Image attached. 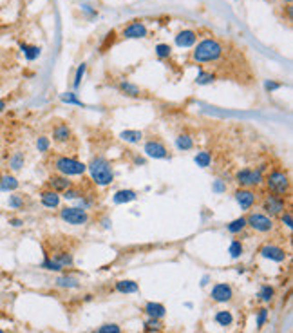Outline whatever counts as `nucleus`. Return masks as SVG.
Returning a JSON list of instances; mask_svg holds the SVG:
<instances>
[{
	"instance_id": "f257e3e1",
	"label": "nucleus",
	"mask_w": 293,
	"mask_h": 333,
	"mask_svg": "<svg viewBox=\"0 0 293 333\" xmlns=\"http://www.w3.org/2000/svg\"><path fill=\"white\" fill-rule=\"evenodd\" d=\"M87 171L91 172V178L96 185L100 187H105V185H111L112 179H114V172H112L111 163L105 158L98 156V158H92V161L87 165Z\"/></svg>"
},
{
	"instance_id": "f03ea898",
	"label": "nucleus",
	"mask_w": 293,
	"mask_h": 333,
	"mask_svg": "<svg viewBox=\"0 0 293 333\" xmlns=\"http://www.w3.org/2000/svg\"><path fill=\"white\" fill-rule=\"evenodd\" d=\"M221 54H223V46L217 40H214V38H207V40H203L198 44V47L192 53V58H194V62L199 63L215 62Z\"/></svg>"
},
{
	"instance_id": "7ed1b4c3",
	"label": "nucleus",
	"mask_w": 293,
	"mask_h": 333,
	"mask_svg": "<svg viewBox=\"0 0 293 333\" xmlns=\"http://www.w3.org/2000/svg\"><path fill=\"white\" fill-rule=\"evenodd\" d=\"M54 169L62 176H80L87 171V165L75 158H67V156H60L54 159Z\"/></svg>"
},
{
	"instance_id": "20e7f679",
	"label": "nucleus",
	"mask_w": 293,
	"mask_h": 333,
	"mask_svg": "<svg viewBox=\"0 0 293 333\" xmlns=\"http://www.w3.org/2000/svg\"><path fill=\"white\" fill-rule=\"evenodd\" d=\"M266 185L268 190H272V194L277 196H284L289 192V178L284 171H273L266 178Z\"/></svg>"
},
{
	"instance_id": "39448f33",
	"label": "nucleus",
	"mask_w": 293,
	"mask_h": 333,
	"mask_svg": "<svg viewBox=\"0 0 293 333\" xmlns=\"http://www.w3.org/2000/svg\"><path fill=\"white\" fill-rule=\"evenodd\" d=\"M263 169H243L236 174V181L241 185L243 188H252V187H259L263 183Z\"/></svg>"
},
{
	"instance_id": "423d86ee",
	"label": "nucleus",
	"mask_w": 293,
	"mask_h": 333,
	"mask_svg": "<svg viewBox=\"0 0 293 333\" xmlns=\"http://www.w3.org/2000/svg\"><path fill=\"white\" fill-rule=\"evenodd\" d=\"M60 217H62L66 223L75 225V226L85 225L87 221H89L87 210H82V208H78V207H63L62 210H60Z\"/></svg>"
},
{
	"instance_id": "0eeeda50",
	"label": "nucleus",
	"mask_w": 293,
	"mask_h": 333,
	"mask_svg": "<svg viewBox=\"0 0 293 333\" xmlns=\"http://www.w3.org/2000/svg\"><path fill=\"white\" fill-rule=\"evenodd\" d=\"M263 210L272 216H281L286 210V199L282 196H277V194H268L263 201Z\"/></svg>"
},
{
	"instance_id": "6e6552de",
	"label": "nucleus",
	"mask_w": 293,
	"mask_h": 333,
	"mask_svg": "<svg viewBox=\"0 0 293 333\" xmlns=\"http://www.w3.org/2000/svg\"><path fill=\"white\" fill-rule=\"evenodd\" d=\"M246 225L252 226L255 232H270V230L273 228V221L270 216H266V214H261V212H253L250 214V216L246 217Z\"/></svg>"
},
{
	"instance_id": "1a4fd4ad",
	"label": "nucleus",
	"mask_w": 293,
	"mask_h": 333,
	"mask_svg": "<svg viewBox=\"0 0 293 333\" xmlns=\"http://www.w3.org/2000/svg\"><path fill=\"white\" fill-rule=\"evenodd\" d=\"M145 154L154 159H167L169 158V150H167V147L161 142L150 140V142L145 143Z\"/></svg>"
},
{
	"instance_id": "9d476101",
	"label": "nucleus",
	"mask_w": 293,
	"mask_h": 333,
	"mask_svg": "<svg viewBox=\"0 0 293 333\" xmlns=\"http://www.w3.org/2000/svg\"><path fill=\"white\" fill-rule=\"evenodd\" d=\"M236 201L239 203V207L243 208V210H250V208L255 205L257 196H255V192H252L250 188H241V190L236 192Z\"/></svg>"
},
{
	"instance_id": "9b49d317",
	"label": "nucleus",
	"mask_w": 293,
	"mask_h": 333,
	"mask_svg": "<svg viewBox=\"0 0 293 333\" xmlns=\"http://www.w3.org/2000/svg\"><path fill=\"white\" fill-rule=\"evenodd\" d=\"M47 187H49V190L60 194V192H66L67 188L73 187V183L69 181V178H67V176L58 174V176H51L49 181H47Z\"/></svg>"
},
{
	"instance_id": "f8f14e48",
	"label": "nucleus",
	"mask_w": 293,
	"mask_h": 333,
	"mask_svg": "<svg viewBox=\"0 0 293 333\" xmlns=\"http://www.w3.org/2000/svg\"><path fill=\"white\" fill-rule=\"evenodd\" d=\"M261 255L270 261H275V262H282L286 259V252L281 248V246H275V245H266L261 248Z\"/></svg>"
},
{
	"instance_id": "ddd939ff",
	"label": "nucleus",
	"mask_w": 293,
	"mask_h": 333,
	"mask_svg": "<svg viewBox=\"0 0 293 333\" xmlns=\"http://www.w3.org/2000/svg\"><path fill=\"white\" fill-rule=\"evenodd\" d=\"M232 295H234V291H232V288L224 283L215 284V286L212 288V293H210V297L215 301V303H226V301L232 299Z\"/></svg>"
},
{
	"instance_id": "4468645a",
	"label": "nucleus",
	"mask_w": 293,
	"mask_h": 333,
	"mask_svg": "<svg viewBox=\"0 0 293 333\" xmlns=\"http://www.w3.org/2000/svg\"><path fill=\"white\" fill-rule=\"evenodd\" d=\"M123 37L125 38H145L147 37V27H145L143 22L134 20L123 29Z\"/></svg>"
},
{
	"instance_id": "2eb2a0df",
	"label": "nucleus",
	"mask_w": 293,
	"mask_h": 333,
	"mask_svg": "<svg viewBox=\"0 0 293 333\" xmlns=\"http://www.w3.org/2000/svg\"><path fill=\"white\" fill-rule=\"evenodd\" d=\"M196 40H198V35L192 29L181 31V33H178V37H176V44H178L179 47H192L196 44Z\"/></svg>"
},
{
	"instance_id": "dca6fc26",
	"label": "nucleus",
	"mask_w": 293,
	"mask_h": 333,
	"mask_svg": "<svg viewBox=\"0 0 293 333\" xmlns=\"http://www.w3.org/2000/svg\"><path fill=\"white\" fill-rule=\"evenodd\" d=\"M53 140L56 143H67L71 140V129L63 123L56 125L53 129Z\"/></svg>"
},
{
	"instance_id": "f3484780",
	"label": "nucleus",
	"mask_w": 293,
	"mask_h": 333,
	"mask_svg": "<svg viewBox=\"0 0 293 333\" xmlns=\"http://www.w3.org/2000/svg\"><path fill=\"white\" fill-rule=\"evenodd\" d=\"M40 201H42V205L44 207H47V208H56V207H60V196H58L56 192H53V190H44L40 194Z\"/></svg>"
},
{
	"instance_id": "a211bd4d",
	"label": "nucleus",
	"mask_w": 293,
	"mask_h": 333,
	"mask_svg": "<svg viewBox=\"0 0 293 333\" xmlns=\"http://www.w3.org/2000/svg\"><path fill=\"white\" fill-rule=\"evenodd\" d=\"M145 312H147V315L152 317V319H161V317H165V306L159 303H147V306H145Z\"/></svg>"
},
{
	"instance_id": "6ab92c4d",
	"label": "nucleus",
	"mask_w": 293,
	"mask_h": 333,
	"mask_svg": "<svg viewBox=\"0 0 293 333\" xmlns=\"http://www.w3.org/2000/svg\"><path fill=\"white\" fill-rule=\"evenodd\" d=\"M136 192L134 190H118L114 194V197H112V201H114L116 205H123V203H131V201L136 199Z\"/></svg>"
},
{
	"instance_id": "aec40b11",
	"label": "nucleus",
	"mask_w": 293,
	"mask_h": 333,
	"mask_svg": "<svg viewBox=\"0 0 293 333\" xmlns=\"http://www.w3.org/2000/svg\"><path fill=\"white\" fill-rule=\"evenodd\" d=\"M18 188V179L11 174H6L0 178V190L4 192H11V190H17Z\"/></svg>"
},
{
	"instance_id": "412c9836",
	"label": "nucleus",
	"mask_w": 293,
	"mask_h": 333,
	"mask_svg": "<svg viewBox=\"0 0 293 333\" xmlns=\"http://www.w3.org/2000/svg\"><path fill=\"white\" fill-rule=\"evenodd\" d=\"M120 91L123 92L125 96H131V98H140L141 91L138 85H134V83L131 82H121L120 83Z\"/></svg>"
},
{
	"instance_id": "4be33fe9",
	"label": "nucleus",
	"mask_w": 293,
	"mask_h": 333,
	"mask_svg": "<svg viewBox=\"0 0 293 333\" xmlns=\"http://www.w3.org/2000/svg\"><path fill=\"white\" fill-rule=\"evenodd\" d=\"M116 290L121 291V293H136L140 290V286L134 281H118L116 283Z\"/></svg>"
},
{
	"instance_id": "5701e85b",
	"label": "nucleus",
	"mask_w": 293,
	"mask_h": 333,
	"mask_svg": "<svg viewBox=\"0 0 293 333\" xmlns=\"http://www.w3.org/2000/svg\"><path fill=\"white\" fill-rule=\"evenodd\" d=\"M120 138L127 143H140L143 140V132L141 130H123Z\"/></svg>"
},
{
	"instance_id": "b1692460",
	"label": "nucleus",
	"mask_w": 293,
	"mask_h": 333,
	"mask_svg": "<svg viewBox=\"0 0 293 333\" xmlns=\"http://www.w3.org/2000/svg\"><path fill=\"white\" fill-rule=\"evenodd\" d=\"M176 147H178L179 150H190L194 147V140H192L188 134H179V136L176 138Z\"/></svg>"
},
{
	"instance_id": "393cba45",
	"label": "nucleus",
	"mask_w": 293,
	"mask_h": 333,
	"mask_svg": "<svg viewBox=\"0 0 293 333\" xmlns=\"http://www.w3.org/2000/svg\"><path fill=\"white\" fill-rule=\"evenodd\" d=\"M22 51H24V56L29 60V62H33L40 56V47L37 46H27V44H22Z\"/></svg>"
},
{
	"instance_id": "a878e982",
	"label": "nucleus",
	"mask_w": 293,
	"mask_h": 333,
	"mask_svg": "<svg viewBox=\"0 0 293 333\" xmlns=\"http://www.w3.org/2000/svg\"><path fill=\"white\" fill-rule=\"evenodd\" d=\"M244 226H246V217H237V219H234L232 223H228L226 230L230 234H239L244 230Z\"/></svg>"
},
{
	"instance_id": "bb28decb",
	"label": "nucleus",
	"mask_w": 293,
	"mask_h": 333,
	"mask_svg": "<svg viewBox=\"0 0 293 333\" xmlns=\"http://www.w3.org/2000/svg\"><path fill=\"white\" fill-rule=\"evenodd\" d=\"M194 161L198 163V166H201V169H207V166L212 163L210 152H207V150H203V152H198V154H196V158H194Z\"/></svg>"
},
{
	"instance_id": "cd10ccee",
	"label": "nucleus",
	"mask_w": 293,
	"mask_h": 333,
	"mask_svg": "<svg viewBox=\"0 0 293 333\" xmlns=\"http://www.w3.org/2000/svg\"><path fill=\"white\" fill-rule=\"evenodd\" d=\"M24 161H25V156L22 152H15L9 159V166H11L13 171H20L22 166H24Z\"/></svg>"
},
{
	"instance_id": "c85d7f7f",
	"label": "nucleus",
	"mask_w": 293,
	"mask_h": 333,
	"mask_svg": "<svg viewBox=\"0 0 293 333\" xmlns=\"http://www.w3.org/2000/svg\"><path fill=\"white\" fill-rule=\"evenodd\" d=\"M215 322L219 326H230L234 322V317H232L230 312H217L215 313Z\"/></svg>"
},
{
	"instance_id": "c756f323",
	"label": "nucleus",
	"mask_w": 293,
	"mask_h": 333,
	"mask_svg": "<svg viewBox=\"0 0 293 333\" xmlns=\"http://www.w3.org/2000/svg\"><path fill=\"white\" fill-rule=\"evenodd\" d=\"M215 80V75L214 73H208V71H199L198 78H196V82L199 83V85H208V83H212Z\"/></svg>"
},
{
	"instance_id": "7c9ffc66",
	"label": "nucleus",
	"mask_w": 293,
	"mask_h": 333,
	"mask_svg": "<svg viewBox=\"0 0 293 333\" xmlns=\"http://www.w3.org/2000/svg\"><path fill=\"white\" fill-rule=\"evenodd\" d=\"M54 261L60 264L62 268H66V267H71L73 264V257H71V254H67V252H62V254H56L54 255Z\"/></svg>"
},
{
	"instance_id": "2f4dec72",
	"label": "nucleus",
	"mask_w": 293,
	"mask_h": 333,
	"mask_svg": "<svg viewBox=\"0 0 293 333\" xmlns=\"http://www.w3.org/2000/svg\"><path fill=\"white\" fill-rule=\"evenodd\" d=\"M228 252H230V255L234 259H237V257H241V255H243V252H244V248H243V245H241V241H232L230 243V250H228Z\"/></svg>"
},
{
	"instance_id": "473e14b6",
	"label": "nucleus",
	"mask_w": 293,
	"mask_h": 333,
	"mask_svg": "<svg viewBox=\"0 0 293 333\" xmlns=\"http://www.w3.org/2000/svg\"><path fill=\"white\" fill-rule=\"evenodd\" d=\"M145 329H147V333H159L161 331L159 319H152V317H150L149 321L145 322Z\"/></svg>"
},
{
	"instance_id": "72a5a7b5",
	"label": "nucleus",
	"mask_w": 293,
	"mask_h": 333,
	"mask_svg": "<svg viewBox=\"0 0 293 333\" xmlns=\"http://www.w3.org/2000/svg\"><path fill=\"white\" fill-rule=\"evenodd\" d=\"M170 53H172V47H170L169 44H157V46H156L157 58H169Z\"/></svg>"
},
{
	"instance_id": "f704fd0d",
	"label": "nucleus",
	"mask_w": 293,
	"mask_h": 333,
	"mask_svg": "<svg viewBox=\"0 0 293 333\" xmlns=\"http://www.w3.org/2000/svg\"><path fill=\"white\" fill-rule=\"evenodd\" d=\"M56 284L60 288H76L78 286V281L75 279V277H60V279L56 281Z\"/></svg>"
},
{
	"instance_id": "c9c22d12",
	"label": "nucleus",
	"mask_w": 293,
	"mask_h": 333,
	"mask_svg": "<svg viewBox=\"0 0 293 333\" xmlns=\"http://www.w3.org/2000/svg\"><path fill=\"white\" fill-rule=\"evenodd\" d=\"M42 268H46V270H51V272H60L62 270V267H60V264H58L53 257H49V255H46V261L42 262Z\"/></svg>"
},
{
	"instance_id": "e433bc0d",
	"label": "nucleus",
	"mask_w": 293,
	"mask_h": 333,
	"mask_svg": "<svg viewBox=\"0 0 293 333\" xmlns=\"http://www.w3.org/2000/svg\"><path fill=\"white\" fill-rule=\"evenodd\" d=\"M8 205L11 208H15V210H18V208L24 207V197H22L20 194H13V196H9Z\"/></svg>"
},
{
	"instance_id": "4c0bfd02",
	"label": "nucleus",
	"mask_w": 293,
	"mask_h": 333,
	"mask_svg": "<svg viewBox=\"0 0 293 333\" xmlns=\"http://www.w3.org/2000/svg\"><path fill=\"white\" fill-rule=\"evenodd\" d=\"M49 147H51L49 138L40 136V138L37 140V149H38V152H47V150H49Z\"/></svg>"
},
{
	"instance_id": "58836bf2",
	"label": "nucleus",
	"mask_w": 293,
	"mask_h": 333,
	"mask_svg": "<svg viewBox=\"0 0 293 333\" xmlns=\"http://www.w3.org/2000/svg\"><path fill=\"white\" fill-rule=\"evenodd\" d=\"M62 194H63V197H66V199H80V197L83 196L82 192H80L78 188H75V187L67 188V190L62 192Z\"/></svg>"
},
{
	"instance_id": "ea45409f",
	"label": "nucleus",
	"mask_w": 293,
	"mask_h": 333,
	"mask_svg": "<svg viewBox=\"0 0 293 333\" xmlns=\"http://www.w3.org/2000/svg\"><path fill=\"white\" fill-rule=\"evenodd\" d=\"M259 297L265 301V303L272 301L273 299V288L272 286H263L261 288V291H259Z\"/></svg>"
},
{
	"instance_id": "a19ab883",
	"label": "nucleus",
	"mask_w": 293,
	"mask_h": 333,
	"mask_svg": "<svg viewBox=\"0 0 293 333\" xmlns=\"http://www.w3.org/2000/svg\"><path fill=\"white\" fill-rule=\"evenodd\" d=\"M85 69H87L85 63H80V65H78V71H76V75H75V89L80 87V83H82L83 75H85Z\"/></svg>"
},
{
	"instance_id": "79ce46f5",
	"label": "nucleus",
	"mask_w": 293,
	"mask_h": 333,
	"mask_svg": "<svg viewBox=\"0 0 293 333\" xmlns=\"http://www.w3.org/2000/svg\"><path fill=\"white\" fill-rule=\"evenodd\" d=\"M96 333H121V329L118 324H104L100 326V329Z\"/></svg>"
},
{
	"instance_id": "37998d69",
	"label": "nucleus",
	"mask_w": 293,
	"mask_h": 333,
	"mask_svg": "<svg viewBox=\"0 0 293 333\" xmlns=\"http://www.w3.org/2000/svg\"><path fill=\"white\" fill-rule=\"evenodd\" d=\"M266 319H268V310L266 308L259 310V312H257V328H263L265 322H266Z\"/></svg>"
},
{
	"instance_id": "c03bdc74",
	"label": "nucleus",
	"mask_w": 293,
	"mask_h": 333,
	"mask_svg": "<svg viewBox=\"0 0 293 333\" xmlns=\"http://www.w3.org/2000/svg\"><path fill=\"white\" fill-rule=\"evenodd\" d=\"M281 221H282V225H286V226H288V228H291V226H293L291 212H288V210H284V212L281 214Z\"/></svg>"
},
{
	"instance_id": "a18cd8bd",
	"label": "nucleus",
	"mask_w": 293,
	"mask_h": 333,
	"mask_svg": "<svg viewBox=\"0 0 293 333\" xmlns=\"http://www.w3.org/2000/svg\"><path fill=\"white\" fill-rule=\"evenodd\" d=\"M62 100L63 102H67V104H75V105H83L82 102L78 100V98H76L75 94H73V92H66V94H62Z\"/></svg>"
},
{
	"instance_id": "49530a36",
	"label": "nucleus",
	"mask_w": 293,
	"mask_h": 333,
	"mask_svg": "<svg viewBox=\"0 0 293 333\" xmlns=\"http://www.w3.org/2000/svg\"><path fill=\"white\" fill-rule=\"evenodd\" d=\"M114 37H116V31H109L107 37H105V42L102 44V51H105L109 46H112V42H114Z\"/></svg>"
},
{
	"instance_id": "de8ad7c7",
	"label": "nucleus",
	"mask_w": 293,
	"mask_h": 333,
	"mask_svg": "<svg viewBox=\"0 0 293 333\" xmlns=\"http://www.w3.org/2000/svg\"><path fill=\"white\" fill-rule=\"evenodd\" d=\"M214 190H215V192H223V190H226V187H224V183H223V181H221V179H217V181H215V183H214Z\"/></svg>"
},
{
	"instance_id": "09e8293b",
	"label": "nucleus",
	"mask_w": 293,
	"mask_h": 333,
	"mask_svg": "<svg viewBox=\"0 0 293 333\" xmlns=\"http://www.w3.org/2000/svg\"><path fill=\"white\" fill-rule=\"evenodd\" d=\"M281 87V83H273V82H266V91H275V89Z\"/></svg>"
},
{
	"instance_id": "8fccbe9b",
	"label": "nucleus",
	"mask_w": 293,
	"mask_h": 333,
	"mask_svg": "<svg viewBox=\"0 0 293 333\" xmlns=\"http://www.w3.org/2000/svg\"><path fill=\"white\" fill-rule=\"evenodd\" d=\"M9 225H13V226H22V225H24V221L18 219V217H13V219H9Z\"/></svg>"
},
{
	"instance_id": "3c124183",
	"label": "nucleus",
	"mask_w": 293,
	"mask_h": 333,
	"mask_svg": "<svg viewBox=\"0 0 293 333\" xmlns=\"http://www.w3.org/2000/svg\"><path fill=\"white\" fill-rule=\"evenodd\" d=\"M134 163H136V165H145V159L140 158V156H136V158H134Z\"/></svg>"
},
{
	"instance_id": "603ef678",
	"label": "nucleus",
	"mask_w": 293,
	"mask_h": 333,
	"mask_svg": "<svg viewBox=\"0 0 293 333\" xmlns=\"http://www.w3.org/2000/svg\"><path fill=\"white\" fill-rule=\"evenodd\" d=\"M4 109H6V102H2V100H0V113H2V111H4Z\"/></svg>"
},
{
	"instance_id": "864d4df0",
	"label": "nucleus",
	"mask_w": 293,
	"mask_h": 333,
	"mask_svg": "<svg viewBox=\"0 0 293 333\" xmlns=\"http://www.w3.org/2000/svg\"><path fill=\"white\" fill-rule=\"evenodd\" d=\"M284 2H288V4H291V0H284Z\"/></svg>"
},
{
	"instance_id": "5fc2aeb1",
	"label": "nucleus",
	"mask_w": 293,
	"mask_h": 333,
	"mask_svg": "<svg viewBox=\"0 0 293 333\" xmlns=\"http://www.w3.org/2000/svg\"><path fill=\"white\" fill-rule=\"evenodd\" d=\"M0 333H6V331H4V329H0Z\"/></svg>"
}]
</instances>
